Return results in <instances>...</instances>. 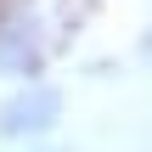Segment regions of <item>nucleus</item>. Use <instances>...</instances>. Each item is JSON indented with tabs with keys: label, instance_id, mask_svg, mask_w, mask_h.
I'll list each match as a JSON object with an SVG mask.
<instances>
[{
	"label": "nucleus",
	"instance_id": "1",
	"mask_svg": "<svg viewBox=\"0 0 152 152\" xmlns=\"http://www.w3.org/2000/svg\"><path fill=\"white\" fill-rule=\"evenodd\" d=\"M45 62V34L28 0H0V73L34 79Z\"/></svg>",
	"mask_w": 152,
	"mask_h": 152
},
{
	"label": "nucleus",
	"instance_id": "2",
	"mask_svg": "<svg viewBox=\"0 0 152 152\" xmlns=\"http://www.w3.org/2000/svg\"><path fill=\"white\" fill-rule=\"evenodd\" d=\"M56 90H45V85H34L28 79V90L23 96H11L6 107H0V130L6 135H39V130H51L56 124Z\"/></svg>",
	"mask_w": 152,
	"mask_h": 152
}]
</instances>
